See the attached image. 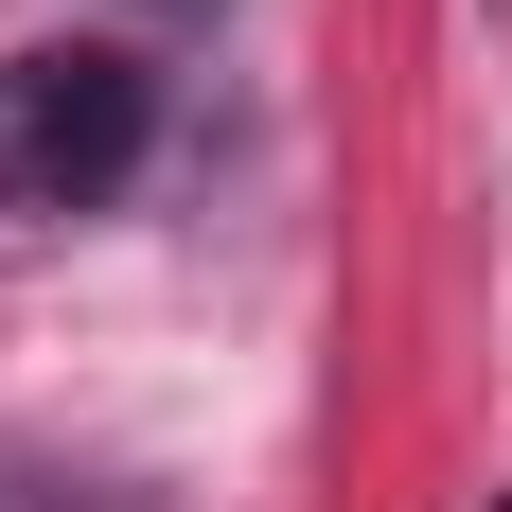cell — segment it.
Instances as JSON below:
<instances>
[{
	"label": "cell",
	"mask_w": 512,
	"mask_h": 512,
	"mask_svg": "<svg viewBox=\"0 0 512 512\" xmlns=\"http://www.w3.org/2000/svg\"><path fill=\"white\" fill-rule=\"evenodd\" d=\"M159 142V71L106 36H53V53H0V212H89L124 195Z\"/></svg>",
	"instance_id": "cell-1"
}]
</instances>
